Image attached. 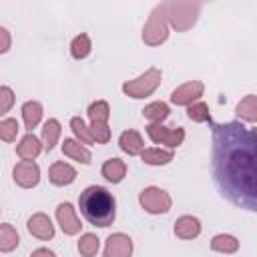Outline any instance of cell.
<instances>
[{"label":"cell","mask_w":257,"mask_h":257,"mask_svg":"<svg viewBox=\"0 0 257 257\" xmlns=\"http://www.w3.org/2000/svg\"><path fill=\"white\" fill-rule=\"evenodd\" d=\"M213 173L225 199L233 205L255 211V128L239 120L213 122Z\"/></svg>","instance_id":"6da1fadb"},{"label":"cell","mask_w":257,"mask_h":257,"mask_svg":"<svg viewBox=\"0 0 257 257\" xmlns=\"http://www.w3.org/2000/svg\"><path fill=\"white\" fill-rule=\"evenodd\" d=\"M78 209L80 215L94 227H108L116 219V199L114 195L100 187V185H88L80 197H78Z\"/></svg>","instance_id":"7a4b0ae2"},{"label":"cell","mask_w":257,"mask_h":257,"mask_svg":"<svg viewBox=\"0 0 257 257\" xmlns=\"http://www.w3.org/2000/svg\"><path fill=\"white\" fill-rule=\"evenodd\" d=\"M165 6V16L169 22V28L177 32H187L191 30L201 14V4L193 0H169L163 2Z\"/></svg>","instance_id":"3957f363"},{"label":"cell","mask_w":257,"mask_h":257,"mask_svg":"<svg viewBox=\"0 0 257 257\" xmlns=\"http://www.w3.org/2000/svg\"><path fill=\"white\" fill-rule=\"evenodd\" d=\"M161 80H163V70L157 66H151L137 78L124 80L120 90L131 98H147L161 86Z\"/></svg>","instance_id":"277c9868"},{"label":"cell","mask_w":257,"mask_h":257,"mask_svg":"<svg viewBox=\"0 0 257 257\" xmlns=\"http://www.w3.org/2000/svg\"><path fill=\"white\" fill-rule=\"evenodd\" d=\"M167 38H169V22L165 16V6L161 2L151 10L143 26V42L147 46H161L163 42H167Z\"/></svg>","instance_id":"5b68a950"},{"label":"cell","mask_w":257,"mask_h":257,"mask_svg":"<svg viewBox=\"0 0 257 257\" xmlns=\"http://www.w3.org/2000/svg\"><path fill=\"white\" fill-rule=\"evenodd\" d=\"M139 203H141V207H143L149 215H165V213H169L171 207H173L171 195H169L165 189L155 187V185L145 187V189L141 191Z\"/></svg>","instance_id":"8992f818"},{"label":"cell","mask_w":257,"mask_h":257,"mask_svg":"<svg viewBox=\"0 0 257 257\" xmlns=\"http://www.w3.org/2000/svg\"><path fill=\"white\" fill-rule=\"evenodd\" d=\"M147 135L155 145H163L169 151L181 147L185 141V128L183 126H165L163 122L147 124Z\"/></svg>","instance_id":"52a82bcc"},{"label":"cell","mask_w":257,"mask_h":257,"mask_svg":"<svg viewBox=\"0 0 257 257\" xmlns=\"http://www.w3.org/2000/svg\"><path fill=\"white\" fill-rule=\"evenodd\" d=\"M203 92H205V84L201 80H187L171 92V102L177 106H189L197 102L203 96Z\"/></svg>","instance_id":"ba28073f"},{"label":"cell","mask_w":257,"mask_h":257,"mask_svg":"<svg viewBox=\"0 0 257 257\" xmlns=\"http://www.w3.org/2000/svg\"><path fill=\"white\" fill-rule=\"evenodd\" d=\"M12 179L22 189H32L40 183V167L34 161H20L12 169Z\"/></svg>","instance_id":"9c48e42d"},{"label":"cell","mask_w":257,"mask_h":257,"mask_svg":"<svg viewBox=\"0 0 257 257\" xmlns=\"http://www.w3.org/2000/svg\"><path fill=\"white\" fill-rule=\"evenodd\" d=\"M56 221H58V225H60L64 235H78L80 229H82L80 219L76 215V209L68 201L58 203V207H56Z\"/></svg>","instance_id":"30bf717a"},{"label":"cell","mask_w":257,"mask_h":257,"mask_svg":"<svg viewBox=\"0 0 257 257\" xmlns=\"http://www.w3.org/2000/svg\"><path fill=\"white\" fill-rule=\"evenodd\" d=\"M133 239L126 233H112L104 241V257H133Z\"/></svg>","instance_id":"8fae6325"},{"label":"cell","mask_w":257,"mask_h":257,"mask_svg":"<svg viewBox=\"0 0 257 257\" xmlns=\"http://www.w3.org/2000/svg\"><path fill=\"white\" fill-rule=\"evenodd\" d=\"M26 227H28V233L40 241H50L54 237V225L46 213H34L28 219Z\"/></svg>","instance_id":"7c38bea8"},{"label":"cell","mask_w":257,"mask_h":257,"mask_svg":"<svg viewBox=\"0 0 257 257\" xmlns=\"http://www.w3.org/2000/svg\"><path fill=\"white\" fill-rule=\"evenodd\" d=\"M201 229H203V225H201L199 217H195V215H181V217L175 221V225H173L175 235H177L179 239H183V241L197 239V237L201 235Z\"/></svg>","instance_id":"4fadbf2b"},{"label":"cell","mask_w":257,"mask_h":257,"mask_svg":"<svg viewBox=\"0 0 257 257\" xmlns=\"http://www.w3.org/2000/svg\"><path fill=\"white\" fill-rule=\"evenodd\" d=\"M76 179V169L64 161H56L50 165L48 169V181L54 185V187H66V185H72Z\"/></svg>","instance_id":"5bb4252c"},{"label":"cell","mask_w":257,"mask_h":257,"mask_svg":"<svg viewBox=\"0 0 257 257\" xmlns=\"http://www.w3.org/2000/svg\"><path fill=\"white\" fill-rule=\"evenodd\" d=\"M42 141L34 135V133H26L20 143L16 145V155L22 159V161H34L40 153H42Z\"/></svg>","instance_id":"9a60e30c"},{"label":"cell","mask_w":257,"mask_h":257,"mask_svg":"<svg viewBox=\"0 0 257 257\" xmlns=\"http://www.w3.org/2000/svg\"><path fill=\"white\" fill-rule=\"evenodd\" d=\"M118 147H120L122 153L135 157V155H141V153H143L145 141H143V137H141L139 131L128 128V131H122V133H120V137H118Z\"/></svg>","instance_id":"2e32d148"},{"label":"cell","mask_w":257,"mask_h":257,"mask_svg":"<svg viewBox=\"0 0 257 257\" xmlns=\"http://www.w3.org/2000/svg\"><path fill=\"white\" fill-rule=\"evenodd\" d=\"M100 175H102L108 183L116 185V183H120V181L126 177V163H124L122 159H118V157H110V159H106V161L102 163Z\"/></svg>","instance_id":"e0dca14e"},{"label":"cell","mask_w":257,"mask_h":257,"mask_svg":"<svg viewBox=\"0 0 257 257\" xmlns=\"http://www.w3.org/2000/svg\"><path fill=\"white\" fill-rule=\"evenodd\" d=\"M62 155L76 161V163H82V165H90V161H92V153L84 145H80L76 139H64L62 141Z\"/></svg>","instance_id":"ac0fdd59"},{"label":"cell","mask_w":257,"mask_h":257,"mask_svg":"<svg viewBox=\"0 0 257 257\" xmlns=\"http://www.w3.org/2000/svg\"><path fill=\"white\" fill-rule=\"evenodd\" d=\"M173 159H175V153L169 151V149H163V147L143 149V153H141V161H143L145 165H151V167H163V165H169Z\"/></svg>","instance_id":"d6986e66"},{"label":"cell","mask_w":257,"mask_h":257,"mask_svg":"<svg viewBox=\"0 0 257 257\" xmlns=\"http://www.w3.org/2000/svg\"><path fill=\"white\" fill-rule=\"evenodd\" d=\"M20 112H22L24 126H26L30 133H32V128H36V126L40 124L42 114H44V108H42V104H40L38 100H26V102L22 104Z\"/></svg>","instance_id":"ffe728a7"},{"label":"cell","mask_w":257,"mask_h":257,"mask_svg":"<svg viewBox=\"0 0 257 257\" xmlns=\"http://www.w3.org/2000/svg\"><path fill=\"white\" fill-rule=\"evenodd\" d=\"M211 251L215 253H223V255H231L239 251V239L231 233H217L211 239Z\"/></svg>","instance_id":"44dd1931"},{"label":"cell","mask_w":257,"mask_h":257,"mask_svg":"<svg viewBox=\"0 0 257 257\" xmlns=\"http://www.w3.org/2000/svg\"><path fill=\"white\" fill-rule=\"evenodd\" d=\"M235 114L245 122H251V124L257 122V96L255 94L243 96L235 106Z\"/></svg>","instance_id":"7402d4cb"},{"label":"cell","mask_w":257,"mask_h":257,"mask_svg":"<svg viewBox=\"0 0 257 257\" xmlns=\"http://www.w3.org/2000/svg\"><path fill=\"white\" fill-rule=\"evenodd\" d=\"M60 135H62V126H60V122L56 118L44 120V124H42V147L46 151H52L58 145Z\"/></svg>","instance_id":"603a6c76"},{"label":"cell","mask_w":257,"mask_h":257,"mask_svg":"<svg viewBox=\"0 0 257 257\" xmlns=\"http://www.w3.org/2000/svg\"><path fill=\"white\" fill-rule=\"evenodd\" d=\"M20 245V235L10 223H0V253H10Z\"/></svg>","instance_id":"cb8c5ba5"},{"label":"cell","mask_w":257,"mask_h":257,"mask_svg":"<svg viewBox=\"0 0 257 257\" xmlns=\"http://www.w3.org/2000/svg\"><path fill=\"white\" fill-rule=\"evenodd\" d=\"M90 50H92V42H90V36L86 32H80V34H76L72 38V42H70V54H72L74 60L86 58L90 54Z\"/></svg>","instance_id":"d4e9b609"},{"label":"cell","mask_w":257,"mask_h":257,"mask_svg":"<svg viewBox=\"0 0 257 257\" xmlns=\"http://www.w3.org/2000/svg\"><path fill=\"white\" fill-rule=\"evenodd\" d=\"M169 114H171V108H169V104L163 102V100L149 102V104L143 108V116H145L149 122H163Z\"/></svg>","instance_id":"484cf974"},{"label":"cell","mask_w":257,"mask_h":257,"mask_svg":"<svg viewBox=\"0 0 257 257\" xmlns=\"http://www.w3.org/2000/svg\"><path fill=\"white\" fill-rule=\"evenodd\" d=\"M76 249L82 257H94L100 249V239L94 233H82L76 243Z\"/></svg>","instance_id":"4316f807"},{"label":"cell","mask_w":257,"mask_h":257,"mask_svg":"<svg viewBox=\"0 0 257 257\" xmlns=\"http://www.w3.org/2000/svg\"><path fill=\"white\" fill-rule=\"evenodd\" d=\"M86 114H88L90 122H108V118H110V106H108L106 100L100 98V100H94V102L88 104Z\"/></svg>","instance_id":"83f0119b"},{"label":"cell","mask_w":257,"mask_h":257,"mask_svg":"<svg viewBox=\"0 0 257 257\" xmlns=\"http://www.w3.org/2000/svg\"><path fill=\"white\" fill-rule=\"evenodd\" d=\"M187 116L193 120V122H211V112H209V106L207 102L203 100H197L193 104L187 106Z\"/></svg>","instance_id":"f1b7e54d"},{"label":"cell","mask_w":257,"mask_h":257,"mask_svg":"<svg viewBox=\"0 0 257 257\" xmlns=\"http://www.w3.org/2000/svg\"><path fill=\"white\" fill-rule=\"evenodd\" d=\"M70 128L76 137V141L80 145H92V137H90V131H88V124L84 122L82 116H72L70 118Z\"/></svg>","instance_id":"f546056e"},{"label":"cell","mask_w":257,"mask_h":257,"mask_svg":"<svg viewBox=\"0 0 257 257\" xmlns=\"http://www.w3.org/2000/svg\"><path fill=\"white\" fill-rule=\"evenodd\" d=\"M88 131H90L92 143H98V145H106L110 141V137H112L108 122H90Z\"/></svg>","instance_id":"4dcf8cb0"},{"label":"cell","mask_w":257,"mask_h":257,"mask_svg":"<svg viewBox=\"0 0 257 257\" xmlns=\"http://www.w3.org/2000/svg\"><path fill=\"white\" fill-rule=\"evenodd\" d=\"M18 120L16 118H0V139L4 143H14L18 137Z\"/></svg>","instance_id":"1f68e13d"},{"label":"cell","mask_w":257,"mask_h":257,"mask_svg":"<svg viewBox=\"0 0 257 257\" xmlns=\"http://www.w3.org/2000/svg\"><path fill=\"white\" fill-rule=\"evenodd\" d=\"M14 102H16L14 90H12L10 86H4V84H2V86H0V118H2L6 112L12 110Z\"/></svg>","instance_id":"d6a6232c"},{"label":"cell","mask_w":257,"mask_h":257,"mask_svg":"<svg viewBox=\"0 0 257 257\" xmlns=\"http://www.w3.org/2000/svg\"><path fill=\"white\" fill-rule=\"evenodd\" d=\"M10 46H12V36L8 32V28L0 26V54H6L10 50Z\"/></svg>","instance_id":"836d02e7"},{"label":"cell","mask_w":257,"mask_h":257,"mask_svg":"<svg viewBox=\"0 0 257 257\" xmlns=\"http://www.w3.org/2000/svg\"><path fill=\"white\" fill-rule=\"evenodd\" d=\"M30 257H56V253L52 249H48V247H38V249H34L30 253Z\"/></svg>","instance_id":"e575fe53"}]
</instances>
